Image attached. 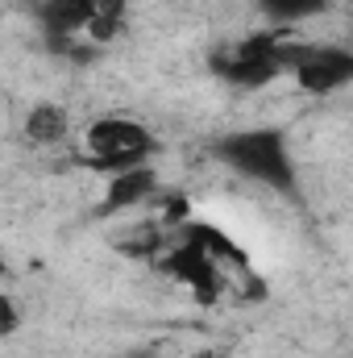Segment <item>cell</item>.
<instances>
[{
  "label": "cell",
  "mask_w": 353,
  "mask_h": 358,
  "mask_svg": "<svg viewBox=\"0 0 353 358\" xmlns=\"http://www.w3.org/2000/svg\"><path fill=\"white\" fill-rule=\"evenodd\" d=\"M283 34L262 29V34H241V38H229L220 46H212L208 55V67L220 84L229 88H266L274 80H283Z\"/></svg>",
  "instance_id": "cell-2"
},
{
  "label": "cell",
  "mask_w": 353,
  "mask_h": 358,
  "mask_svg": "<svg viewBox=\"0 0 353 358\" xmlns=\"http://www.w3.org/2000/svg\"><path fill=\"white\" fill-rule=\"evenodd\" d=\"M163 183L158 171L150 163L142 167H129V171H117V176L104 179V200H100V213H129V208H142L150 200H158Z\"/></svg>",
  "instance_id": "cell-5"
},
{
  "label": "cell",
  "mask_w": 353,
  "mask_h": 358,
  "mask_svg": "<svg viewBox=\"0 0 353 358\" xmlns=\"http://www.w3.org/2000/svg\"><path fill=\"white\" fill-rule=\"evenodd\" d=\"M216 159L225 167H233L237 176L254 179L270 192H283V196H295L299 176H295V159H291V142L283 129H237V134H225L216 142Z\"/></svg>",
  "instance_id": "cell-1"
},
{
  "label": "cell",
  "mask_w": 353,
  "mask_h": 358,
  "mask_svg": "<svg viewBox=\"0 0 353 358\" xmlns=\"http://www.w3.org/2000/svg\"><path fill=\"white\" fill-rule=\"evenodd\" d=\"M71 134V117L63 104H33L25 117V138L33 146H63Z\"/></svg>",
  "instance_id": "cell-7"
},
{
  "label": "cell",
  "mask_w": 353,
  "mask_h": 358,
  "mask_svg": "<svg viewBox=\"0 0 353 358\" xmlns=\"http://www.w3.org/2000/svg\"><path fill=\"white\" fill-rule=\"evenodd\" d=\"M17 321H21V317H13V300L0 296V329L8 334V329H17Z\"/></svg>",
  "instance_id": "cell-10"
},
{
  "label": "cell",
  "mask_w": 353,
  "mask_h": 358,
  "mask_svg": "<svg viewBox=\"0 0 353 358\" xmlns=\"http://www.w3.org/2000/svg\"><path fill=\"white\" fill-rule=\"evenodd\" d=\"M100 0H38V25L46 29V38L54 46H67L75 38H88V25L96 17Z\"/></svg>",
  "instance_id": "cell-6"
},
{
  "label": "cell",
  "mask_w": 353,
  "mask_h": 358,
  "mask_svg": "<svg viewBox=\"0 0 353 358\" xmlns=\"http://www.w3.org/2000/svg\"><path fill=\"white\" fill-rule=\"evenodd\" d=\"M158 150L154 134L133 121V117H96L84 134V163L100 176H117V171H129V167H142L150 163V155Z\"/></svg>",
  "instance_id": "cell-3"
},
{
  "label": "cell",
  "mask_w": 353,
  "mask_h": 358,
  "mask_svg": "<svg viewBox=\"0 0 353 358\" xmlns=\"http://www.w3.org/2000/svg\"><path fill=\"white\" fill-rule=\"evenodd\" d=\"M125 13H129V0H100L96 17H91V25H88V38L96 46L112 42L121 34V25H125Z\"/></svg>",
  "instance_id": "cell-9"
},
{
  "label": "cell",
  "mask_w": 353,
  "mask_h": 358,
  "mask_svg": "<svg viewBox=\"0 0 353 358\" xmlns=\"http://www.w3.org/2000/svg\"><path fill=\"white\" fill-rule=\"evenodd\" d=\"M258 13L274 29H291L303 21H316L329 13V0H258Z\"/></svg>",
  "instance_id": "cell-8"
},
{
  "label": "cell",
  "mask_w": 353,
  "mask_h": 358,
  "mask_svg": "<svg viewBox=\"0 0 353 358\" xmlns=\"http://www.w3.org/2000/svg\"><path fill=\"white\" fill-rule=\"evenodd\" d=\"M121 358H163V350H154V346H137V350H125Z\"/></svg>",
  "instance_id": "cell-11"
},
{
  "label": "cell",
  "mask_w": 353,
  "mask_h": 358,
  "mask_svg": "<svg viewBox=\"0 0 353 358\" xmlns=\"http://www.w3.org/2000/svg\"><path fill=\"white\" fill-rule=\"evenodd\" d=\"M283 71L308 96H333L350 88L353 55L345 46H329V42H283Z\"/></svg>",
  "instance_id": "cell-4"
}]
</instances>
